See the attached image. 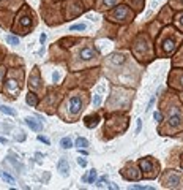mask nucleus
Returning <instances> with one entry per match:
<instances>
[{"label": "nucleus", "instance_id": "4be33fe9", "mask_svg": "<svg viewBox=\"0 0 183 190\" xmlns=\"http://www.w3.org/2000/svg\"><path fill=\"white\" fill-rule=\"evenodd\" d=\"M60 146H62L63 149H70V148H73V141H71V138H62V139H60Z\"/></svg>", "mask_w": 183, "mask_h": 190}, {"label": "nucleus", "instance_id": "72a5a7b5", "mask_svg": "<svg viewBox=\"0 0 183 190\" xmlns=\"http://www.w3.org/2000/svg\"><path fill=\"white\" fill-rule=\"evenodd\" d=\"M52 79H54L55 82L59 81V73H57V71H55V73H54V75H52Z\"/></svg>", "mask_w": 183, "mask_h": 190}, {"label": "nucleus", "instance_id": "20e7f679", "mask_svg": "<svg viewBox=\"0 0 183 190\" xmlns=\"http://www.w3.org/2000/svg\"><path fill=\"white\" fill-rule=\"evenodd\" d=\"M128 124L129 121L126 114L123 116L122 112H112L106 122V127H104V133H109V136L114 138L117 135L125 133V130L128 128Z\"/></svg>", "mask_w": 183, "mask_h": 190}, {"label": "nucleus", "instance_id": "423d86ee", "mask_svg": "<svg viewBox=\"0 0 183 190\" xmlns=\"http://www.w3.org/2000/svg\"><path fill=\"white\" fill-rule=\"evenodd\" d=\"M136 16V11L133 8H129L128 5H117L111 10V13L106 16L111 22H117V24H128L129 21H133V18Z\"/></svg>", "mask_w": 183, "mask_h": 190}, {"label": "nucleus", "instance_id": "9d476101", "mask_svg": "<svg viewBox=\"0 0 183 190\" xmlns=\"http://www.w3.org/2000/svg\"><path fill=\"white\" fill-rule=\"evenodd\" d=\"M84 108V100L79 95H74V97H70V102H68V109H70V114L71 116H77Z\"/></svg>", "mask_w": 183, "mask_h": 190}, {"label": "nucleus", "instance_id": "a211bd4d", "mask_svg": "<svg viewBox=\"0 0 183 190\" xmlns=\"http://www.w3.org/2000/svg\"><path fill=\"white\" fill-rule=\"evenodd\" d=\"M96 170H90L89 171V174H84L82 176V182H89V184H93L95 181H96Z\"/></svg>", "mask_w": 183, "mask_h": 190}, {"label": "nucleus", "instance_id": "0eeeda50", "mask_svg": "<svg viewBox=\"0 0 183 190\" xmlns=\"http://www.w3.org/2000/svg\"><path fill=\"white\" fill-rule=\"evenodd\" d=\"M180 181H181V173L175 171V170H166V171H163V174L160 178L161 185L166 188H177Z\"/></svg>", "mask_w": 183, "mask_h": 190}, {"label": "nucleus", "instance_id": "4c0bfd02", "mask_svg": "<svg viewBox=\"0 0 183 190\" xmlns=\"http://www.w3.org/2000/svg\"><path fill=\"white\" fill-rule=\"evenodd\" d=\"M79 151H81V154H82V155H87V154H89V152H87V151H84V149H79Z\"/></svg>", "mask_w": 183, "mask_h": 190}, {"label": "nucleus", "instance_id": "bb28decb", "mask_svg": "<svg viewBox=\"0 0 183 190\" xmlns=\"http://www.w3.org/2000/svg\"><path fill=\"white\" fill-rule=\"evenodd\" d=\"M7 41H8L10 44H13V46H16V44H19V38H17V37H14V35H8V38H7Z\"/></svg>", "mask_w": 183, "mask_h": 190}, {"label": "nucleus", "instance_id": "58836bf2", "mask_svg": "<svg viewBox=\"0 0 183 190\" xmlns=\"http://www.w3.org/2000/svg\"><path fill=\"white\" fill-rule=\"evenodd\" d=\"M178 98H180V102H181V103H183V93H181V95H180V97H178Z\"/></svg>", "mask_w": 183, "mask_h": 190}, {"label": "nucleus", "instance_id": "6e6552de", "mask_svg": "<svg viewBox=\"0 0 183 190\" xmlns=\"http://www.w3.org/2000/svg\"><path fill=\"white\" fill-rule=\"evenodd\" d=\"M120 176L123 179H126V181H139V179H142L139 165H136L134 162H128L120 170Z\"/></svg>", "mask_w": 183, "mask_h": 190}, {"label": "nucleus", "instance_id": "f03ea898", "mask_svg": "<svg viewBox=\"0 0 183 190\" xmlns=\"http://www.w3.org/2000/svg\"><path fill=\"white\" fill-rule=\"evenodd\" d=\"M181 41H183V32L175 29L174 26H167L156 40L155 54L158 57H171L178 51Z\"/></svg>", "mask_w": 183, "mask_h": 190}, {"label": "nucleus", "instance_id": "4468645a", "mask_svg": "<svg viewBox=\"0 0 183 190\" xmlns=\"http://www.w3.org/2000/svg\"><path fill=\"white\" fill-rule=\"evenodd\" d=\"M25 124H27L33 132H41V128H43V125L36 121L35 117H25Z\"/></svg>", "mask_w": 183, "mask_h": 190}, {"label": "nucleus", "instance_id": "9b49d317", "mask_svg": "<svg viewBox=\"0 0 183 190\" xmlns=\"http://www.w3.org/2000/svg\"><path fill=\"white\" fill-rule=\"evenodd\" d=\"M99 56V51L96 49V48H93V46H85V48H82V49L79 51V57H81V60H93V59H96Z\"/></svg>", "mask_w": 183, "mask_h": 190}, {"label": "nucleus", "instance_id": "1a4fd4ad", "mask_svg": "<svg viewBox=\"0 0 183 190\" xmlns=\"http://www.w3.org/2000/svg\"><path fill=\"white\" fill-rule=\"evenodd\" d=\"M167 82L174 90H183V70L172 68V71L169 73V78H167Z\"/></svg>", "mask_w": 183, "mask_h": 190}, {"label": "nucleus", "instance_id": "6ab92c4d", "mask_svg": "<svg viewBox=\"0 0 183 190\" xmlns=\"http://www.w3.org/2000/svg\"><path fill=\"white\" fill-rule=\"evenodd\" d=\"M25 102H27V105H30V106H36L38 105V97L33 92H29L27 95H25Z\"/></svg>", "mask_w": 183, "mask_h": 190}, {"label": "nucleus", "instance_id": "cd10ccee", "mask_svg": "<svg viewBox=\"0 0 183 190\" xmlns=\"http://www.w3.org/2000/svg\"><path fill=\"white\" fill-rule=\"evenodd\" d=\"M21 24H22V26H25V27H30L32 26V21H30L29 16H24V18H21Z\"/></svg>", "mask_w": 183, "mask_h": 190}, {"label": "nucleus", "instance_id": "7ed1b4c3", "mask_svg": "<svg viewBox=\"0 0 183 190\" xmlns=\"http://www.w3.org/2000/svg\"><path fill=\"white\" fill-rule=\"evenodd\" d=\"M133 52L134 56L144 62V63H150L155 57L153 54V44H152V40H150V35H145V33H139L134 44H133Z\"/></svg>", "mask_w": 183, "mask_h": 190}, {"label": "nucleus", "instance_id": "f3484780", "mask_svg": "<svg viewBox=\"0 0 183 190\" xmlns=\"http://www.w3.org/2000/svg\"><path fill=\"white\" fill-rule=\"evenodd\" d=\"M178 52H177V56L174 57V60H172V65H175V67H183V43L180 44V48H178Z\"/></svg>", "mask_w": 183, "mask_h": 190}, {"label": "nucleus", "instance_id": "c9c22d12", "mask_svg": "<svg viewBox=\"0 0 183 190\" xmlns=\"http://www.w3.org/2000/svg\"><path fill=\"white\" fill-rule=\"evenodd\" d=\"M3 73H5V70H3V68H0V81H2V76H3Z\"/></svg>", "mask_w": 183, "mask_h": 190}, {"label": "nucleus", "instance_id": "b1692460", "mask_svg": "<svg viewBox=\"0 0 183 190\" xmlns=\"http://www.w3.org/2000/svg\"><path fill=\"white\" fill-rule=\"evenodd\" d=\"M175 26L178 27V30L183 32V13H180V14L175 18Z\"/></svg>", "mask_w": 183, "mask_h": 190}, {"label": "nucleus", "instance_id": "aec40b11", "mask_svg": "<svg viewBox=\"0 0 183 190\" xmlns=\"http://www.w3.org/2000/svg\"><path fill=\"white\" fill-rule=\"evenodd\" d=\"M74 146L77 149H85L89 146V139H85V138H77L76 142H74Z\"/></svg>", "mask_w": 183, "mask_h": 190}, {"label": "nucleus", "instance_id": "39448f33", "mask_svg": "<svg viewBox=\"0 0 183 190\" xmlns=\"http://www.w3.org/2000/svg\"><path fill=\"white\" fill-rule=\"evenodd\" d=\"M137 165H139V170H141V174H142L144 179H155V178H158V174L161 173L160 162L156 160L155 157H152V155L139 158Z\"/></svg>", "mask_w": 183, "mask_h": 190}, {"label": "nucleus", "instance_id": "dca6fc26", "mask_svg": "<svg viewBox=\"0 0 183 190\" xmlns=\"http://www.w3.org/2000/svg\"><path fill=\"white\" fill-rule=\"evenodd\" d=\"M7 90L10 92V93H17L19 92V84H17V81L16 79H7Z\"/></svg>", "mask_w": 183, "mask_h": 190}, {"label": "nucleus", "instance_id": "412c9836", "mask_svg": "<svg viewBox=\"0 0 183 190\" xmlns=\"http://www.w3.org/2000/svg\"><path fill=\"white\" fill-rule=\"evenodd\" d=\"M169 7L172 10H183V0H171Z\"/></svg>", "mask_w": 183, "mask_h": 190}, {"label": "nucleus", "instance_id": "5701e85b", "mask_svg": "<svg viewBox=\"0 0 183 190\" xmlns=\"http://www.w3.org/2000/svg\"><path fill=\"white\" fill-rule=\"evenodd\" d=\"M0 176H2V179L7 182V184H14L16 181H14V178L11 176V174H8L7 171H2V173H0Z\"/></svg>", "mask_w": 183, "mask_h": 190}, {"label": "nucleus", "instance_id": "ddd939ff", "mask_svg": "<svg viewBox=\"0 0 183 190\" xmlns=\"http://www.w3.org/2000/svg\"><path fill=\"white\" fill-rule=\"evenodd\" d=\"M120 2H122V0H98L96 8H98L99 11H104V10H109V8L117 7Z\"/></svg>", "mask_w": 183, "mask_h": 190}, {"label": "nucleus", "instance_id": "a878e982", "mask_svg": "<svg viewBox=\"0 0 183 190\" xmlns=\"http://www.w3.org/2000/svg\"><path fill=\"white\" fill-rule=\"evenodd\" d=\"M85 29H87L85 24H76V26H71V27H70L71 32H74V30H85Z\"/></svg>", "mask_w": 183, "mask_h": 190}, {"label": "nucleus", "instance_id": "c756f323", "mask_svg": "<svg viewBox=\"0 0 183 190\" xmlns=\"http://www.w3.org/2000/svg\"><path fill=\"white\" fill-rule=\"evenodd\" d=\"M153 117H155V121L161 122V119H163V114H161V111H156V112L153 114Z\"/></svg>", "mask_w": 183, "mask_h": 190}, {"label": "nucleus", "instance_id": "f704fd0d", "mask_svg": "<svg viewBox=\"0 0 183 190\" xmlns=\"http://www.w3.org/2000/svg\"><path fill=\"white\" fill-rule=\"evenodd\" d=\"M99 102H101V100H99V97H98V95H96V97H95V100H93V103H95V105L98 106V105H99Z\"/></svg>", "mask_w": 183, "mask_h": 190}, {"label": "nucleus", "instance_id": "c85d7f7f", "mask_svg": "<svg viewBox=\"0 0 183 190\" xmlns=\"http://www.w3.org/2000/svg\"><path fill=\"white\" fill-rule=\"evenodd\" d=\"M30 84L32 86H40V76H38V73L36 75L33 73V76L30 78Z\"/></svg>", "mask_w": 183, "mask_h": 190}, {"label": "nucleus", "instance_id": "473e14b6", "mask_svg": "<svg viewBox=\"0 0 183 190\" xmlns=\"http://www.w3.org/2000/svg\"><path fill=\"white\" fill-rule=\"evenodd\" d=\"M38 139H40V141H43V142H44V144H47V146L51 144V141H49L47 138H44V136H38Z\"/></svg>", "mask_w": 183, "mask_h": 190}, {"label": "nucleus", "instance_id": "ea45409f", "mask_svg": "<svg viewBox=\"0 0 183 190\" xmlns=\"http://www.w3.org/2000/svg\"><path fill=\"white\" fill-rule=\"evenodd\" d=\"M181 166H183V160H181Z\"/></svg>", "mask_w": 183, "mask_h": 190}, {"label": "nucleus", "instance_id": "f257e3e1", "mask_svg": "<svg viewBox=\"0 0 183 190\" xmlns=\"http://www.w3.org/2000/svg\"><path fill=\"white\" fill-rule=\"evenodd\" d=\"M163 119L158 127L160 135H175L183 130V103L175 95H166L160 103Z\"/></svg>", "mask_w": 183, "mask_h": 190}, {"label": "nucleus", "instance_id": "e433bc0d", "mask_svg": "<svg viewBox=\"0 0 183 190\" xmlns=\"http://www.w3.org/2000/svg\"><path fill=\"white\" fill-rule=\"evenodd\" d=\"M44 41H46V35L43 33V35H41V43H44Z\"/></svg>", "mask_w": 183, "mask_h": 190}, {"label": "nucleus", "instance_id": "2f4dec72", "mask_svg": "<svg viewBox=\"0 0 183 190\" xmlns=\"http://www.w3.org/2000/svg\"><path fill=\"white\" fill-rule=\"evenodd\" d=\"M141 128H142V119H137V127H136V135L141 133Z\"/></svg>", "mask_w": 183, "mask_h": 190}, {"label": "nucleus", "instance_id": "393cba45", "mask_svg": "<svg viewBox=\"0 0 183 190\" xmlns=\"http://www.w3.org/2000/svg\"><path fill=\"white\" fill-rule=\"evenodd\" d=\"M0 111L5 112V114H10V116H16V111L11 109V108H8V106H5V105H0Z\"/></svg>", "mask_w": 183, "mask_h": 190}, {"label": "nucleus", "instance_id": "f8f14e48", "mask_svg": "<svg viewBox=\"0 0 183 190\" xmlns=\"http://www.w3.org/2000/svg\"><path fill=\"white\" fill-rule=\"evenodd\" d=\"M99 122H101V116H99L98 112H95V114H90V116H85V117H84V125H85L87 128H95Z\"/></svg>", "mask_w": 183, "mask_h": 190}, {"label": "nucleus", "instance_id": "2eb2a0df", "mask_svg": "<svg viewBox=\"0 0 183 190\" xmlns=\"http://www.w3.org/2000/svg\"><path fill=\"white\" fill-rule=\"evenodd\" d=\"M59 171L62 173L63 178H66L70 174V165H68V162L65 158H60V162H59Z\"/></svg>", "mask_w": 183, "mask_h": 190}, {"label": "nucleus", "instance_id": "7c9ffc66", "mask_svg": "<svg viewBox=\"0 0 183 190\" xmlns=\"http://www.w3.org/2000/svg\"><path fill=\"white\" fill-rule=\"evenodd\" d=\"M77 163H79V166H82V168H85V166H87V160H85V158H82V157L77 158Z\"/></svg>", "mask_w": 183, "mask_h": 190}]
</instances>
